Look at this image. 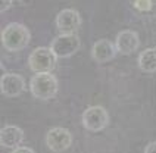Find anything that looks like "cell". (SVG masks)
I'll return each instance as SVG.
<instances>
[{"label": "cell", "instance_id": "obj_8", "mask_svg": "<svg viewBox=\"0 0 156 153\" xmlns=\"http://www.w3.org/2000/svg\"><path fill=\"white\" fill-rule=\"evenodd\" d=\"M81 25V16L74 9H63L56 16V27L61 34H75Z\"/></svg>", "mask_w": 156, "mask_h": 153}, {"label": "cell", "instance_id": "obj_13", "mask_svg": "<svg viewBox=\"0 0 156 153\" xmlns=\"http://www.w3.org/2000/svg\"><path fill=\"white\" fill-rule=\"evenodd\" d=\"M153 6L152 0H134V8L139 12H149Z\"/></svg>", "mask_w": 156, "mask_h": 153}, {"label": "cell", "instance_id": "obj_5", "mask_svg": "<svg viewBox=\"0 0 156 153\" xmlns=\"http://www.w3.org/2000/svg\"><path fill=\"white\" fill-rule=\"evenodd\" d=\"M50 47L59 59H63L75 55L80 50L81 40L77 34H61L56 38H53Z\"/></svg>", "mask_w": 156, "mask_h": 153}, {"label": "cell", "instance_id": "obj_4", "mask_svg": "<svg viewBox=\"0 0 156 153\" xmlns=\"http://www.w3.org/2000/svg\"><path fill=\"white\" fill-rule=\"evenodd\" d=\"M109 113L103 106H90L83 113V125L88 131H102L109 125Z\"/></svg>", "mask_w": 156, "mask_h": 153}, {"label": "cell", "instance_id": "obj_10", "mask_svg": "<svg viewBox=\"0 0 156 153\" xmlns=\"http://www.w3.org/2000/svg\"><path fill=\"white\" fill-rule=\"evenodd\" d=\"M116 46L108 38H102L99 41L94 43L93 49H91V56L97 63H106L109 60H112L116 55Z\"/></svg>", "mask_w": 156, "mask_h": 153}, {"label": "cell", "instance_id": "obj_2", "mask_svg": "<svg viewBox=\"0 0 156 153\" xmlns=\"http://www.w3.org/2000/svg\"><path fill=\"white\" fill-rule=\"evenodd\" d=\"M30 91L38 100H50L58 93V80L50 72H35L30 81Z\"/></svg>", "mask_w": 156, "mask_h": 153}, {"label": "cell", "instance_id": "obj_7", "mask_svg": "<svg viewBox=\"0 0 156 153\" xmlns=\"http://www.w3.org/2000/svg\"><path fill=\"white\" fill-rule=\"evenodd\" d=\"M27 83L25 78L19 74L15 72H8V74H3L0 78V91L3 96H8V97H16L25 90Z\"/></svg>", "mask_w": 156, "mask_h": 153}, {"label": "cell", "instance_id": "obj_6", "mask_svg": "<svg viewBox=\"0 0 156 153\" xmlns=\"http://www.w3.org/2000/svg\"><path fill=\"white\" fill-rule=\"evenodd\" d=\"M46 144L52 152L61 153L68 150L72 144V134L66 128L56 127L52 128L46 136Z\"/></svg>", "mask_w": 156, "mask_h": 153}, {"label": "cell", "instance_id": "obj_15", "mask_svg": "<svg viewBox=\"0 0 156 153\" xmlns=\"http://www.w3.org/2000/svg\"><path fill=\"white\" fill-rule=\"evenodd\" d=\"M12 152L13 153H34L33 149H30V147H15V149H12Z\"/></svg>", "mask_w": 156, "mask_h": 153}, {"label": "cell", "instance_id": "obj_1", "mask_svg": "<svg viewBox=\"0 0 156 153\" xmlns=\"http://www.w3.org/2000/svg\"><path fill=\"white\" fill-rule=\"evenodd\" d=\"M30 30L19 22H10L2 31V44L9 52L24 50L30 44Z\"/></svg>", "mask_w": 156, "mask_h": 153}, {"label": "cell", "instance_id": "obj_16", "mask_svg": "<svg viewBox=\"0 0 156 153\" xmlns=\"http://www.w3.org/2000/svg\"><path fill=\"white\" fill-rule=\"evenodd\" d=\"M153 152H156V141H152V143H149L144 147V153H153Z\"/></svg>", "mask_w": 156, "mask_h": 153}, {"label": "cell", "instance_id": "obj_12", "mask_svg": "<svg viewBox=\"0 0 156 153\" xmlns=\"http://www.w3.org/2000/svg\"><path fill=\"white\" fill-rule=\"evenodd\" d=\"M139 68L146 74L156 72V47H149L140 53Z\"/></svg>", "mask_w": 156, "mask_h": 153}, {"label": "cell", "instance_id": "obj_14", "mask_svg": "<svg viewBox=\"0 0 156 153\" xmlns=\"http://www.w3.org/2000/svg\"><path fill=\"white\" fill-rule=\"evenodd\" d=\"M12 3H13V0H0V10L6 12L8 9H10Z\"/></svg>", "mask_w": 156, "mask_h": 153}, {"label": "cell", "instance_id": "obj_11", "mask_svg": "<svg viewBox=\"0 0 156 153\" xmlns=\"http://www.w3.org/2000/svg\"><path fill=\"white\" fill-rule=\"evenodd\" d=\"M24 131L16 125H6L0 130V144L6 149H15L22 143Z\"/></svg>", "mask_w": 156, "mask_h": 153}, {"label": "cell", "instance_id": "obj_3", "mask_svg": "<svg viewBox=\"0 0 156 153\" xmlns=\"http://www.w3.org/2000/svg\"><path fill=\"white\" fill-rule=\"evenodd\" d=\"M58 59L52 47H37L28 56V66L33 72H50Z\"/></svg>", "mask_w": 156, "mask_h": 153}, {"label": "cell", "instance_id": "obj_9", "mask_svg": "<svg viewBox=\"0 0 156 153\" xmlns=\"http://www.w3.org/2000/svg\"><path fill=\"white\" fill-rule=\"evenodd\" d=\"M115 46H116L118 53H121L124 56L133 55L134 52H137L140 46L139 34L136 31H133V30H124V31H121L119 34L116 35Z\"/></svg>", "mask_w": 156, "mask_h": 153}]
</instances>
